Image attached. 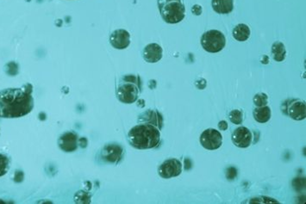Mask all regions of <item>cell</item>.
Returning a JSON list of instances; mask_svg holds the SVG:
<instances>
[{
  "label": "cell",
  "mask_w": 306,
  "mask_h": 204,
  "mask_svg": "<svg viewBox=\"0 0 306 204\" xmlns=\"http://www.w3.org/2000/svg\"><path fill=\"white\" fill-rule=\"evenodd\" d=\"M34 99L31 94L22 88H7L0 90V118H19L31 112Z\"/></svg>",
  "instance_id": "obj_1"
},
{
  "label": "cell",
  "mask_w": 306,
  "mask_h": 204,
  "mask_svg": "<svg viewBox=\"0 0 306 204\" xmlns=\"http://www.w3.org/2000/svg\"><path fill=\"white\" fill-rule=\"evenodd\" d=\"M128 141L136 149L155 148L161 142V129L151 124L140 123L129 130Z\"/></svg>",
  "instance_id": "obj_2"
},
{
  "label": "cell",
  "mask_w": 306,
  "mask_h": 204,
  "mask_svg": "<svg viewBox=\"0 0 306 204\" xmlns=\"http://www.w3.org/2000/svg\"><path fill=\"white\" fill-rule=\"evenodd\" d=\"M141 92V78L136 75H125L118 82L116 94L120 102L129 105L138 99Z\"/></svg>",
  "instance_id": "obj_3"
},
{
  "label": "cell",
  "mask_w": 306,
  "mask_h": 204,
  "mask_svg": "<svg viewBox=\"0 0 306 204\" xmlns=\"http://www.w3.org/2000/svg\"><path fill=\"white\" fill-rule=\"evenodd\" d=\"M157 3L162 19L166 23L178 24L185 18L186 8L181 0H158Z\"/></svg>",
  "instance_id": "obj_4"
},
{
  "label": "cell",
  "mask_w": 306,
  "mask_h": 204,
  "mask_svg": "<svg viewBox=\"0 0 306 204\" xmlns=\"http://www.w3.org/2000/svg\"><path fill=\"white\" fill-rule=\"evenodd\" d=\"M226 44L224 35L219 30H209L203 34L201 45L205 51L209 53H218L222 51Z\"/></svg>",
  "instance_id": "obj_5"
},
{
  "label": "cell",
  "mask_w": 306,
  "mask_h": 204,
  "mask_svg": "<svg viewBox=\"0 0 306 204\" xmlns=\"http://www.w3.org/2000/svg\"><path fill=\"white\" fill-rule=\"evenodd\" d=\"M200 143L207 150H216L222 146V135L216 129H206L200 135Z\"/></svg>",
  "instance_id": "obj_6"
},
{
  "label": "cell",
  "mask_w": 306,
  "mask_h": 204,
  "mask_svg": "<svg viewBox=\"0 0 306 204\" xmlns=\"http://www.w3.org/2000/svg\"><path fill=\"white\" fill-rule=\"evenodd\" d=\"M182 172V164L179 159H169L162 163L158 169V173L162 178L168 179L178 177Z\"/></svg>",
  "instance_id": "obj_7"
},
{
  "label": "cell",
  "mask_w": 306,
  "mask_h": 204,
  "mask_svg": "<svg viewBox=\"0 0 306 204\" xmlns=\"http://www.w3.org/2000/svg\"><path fill=\"white\" fill-rule=\"evenodd\" d=\"M123 153L124 150L122 146L112 143V144L105 145V147H103L100 156L105 162L117 164L120 162L121 159H123Z\"/></svg>",
  "instance_id": "obj_8"
},
{
  "label": "cell",
  "mask_w": 306,
  "mask_h": 204,
  "mask_svg": "<svg viewBox=\"0 0 306 204\" xmlns=\"http://www.w3.org/2000/svg\"><path fill=\"white\" fill-rule=\"evenodd\" d=\"M252 133L246 127H239L235 129L231 136L233 144L240 148L249 147L252 143Z\"/></svg>",
  "instance_id": "obj_9"
},
{
  "label": "cell",
  "mask_w": 306,
  "mask_h": 204,
  "mask_svg": "<svg viewBox=\"0 0 306 204\" xmlns=\"http://www.w3.org/2000/svg\"><path fill=\"white\" fill-rule=\"evenodd\" d=\"M110 43L113 48L118 50L125 49L130 44V35L125 30H117L110 36Z\"/></svg>",
  "instance_id": "obj_10"
},
{
  "label": "cell",
  "mask_w": 306,
  "mask_h": 204,
  "mask_svg": "<svg viewBox=\"0 0 306 204\" xmlns=\"http://www.w3.org/2000/svg\"><path fill=\"white\" fill-rule=\"evenodd\" d=\"M78 135L72 131L64 133L58 140V146L66 153H72L78 147Z\"/></svg>",
  "instance_id": "obj_11"
},
{
  "label": "cell",
  "mask_w": 306,
  "mask_h": 204,
  "mask_svg": "<svg viewBox=\"0 0 306 204\" xmlns=\"http://www.w3.org/2000/svg\"><path fill=\"white\" fill-rule=\"evenodd\" d=\"M287 115L291 119L295 121H301L305 119L306 106L305 103L300 100H291L287 104Z\"/></svg>",
  "instance_id": "obj_12"
},
{
  "label": "cell",
  "mask_w": 306,
  "mask_h": 204,
  "mask_svg": "<svg viewBox=\"0 0 306 204\" xmlns=\"http://www.w3.org/2000/svg\"><path fill=\"white\" fill-rule=\"evenodd\" d=\"M163 50L159 44L150 43L145 47L142 51V57L147 63H156L162 60Z\"/></svg>",
  "instance_id": "obj_13"
},
{
  "label": "cell",
  "mask_w": 306,
  "mask_h": 204,
  "mask_svg": "<svg viewBox=\"0 0 306 204\" xmlns=\"http://www.w3.org/2000/svg\"><path fill=\"white\" fill-rule=\"evenodd\" d=\"M138 123L151 124L162 130L163 126V117L158 111L148 110L139 116Z\"/></svg>",
  "instance_id": "obj_14"
},
{
  "label": "cell",
  "mask_w": 306,
  "mask_h": 204,
  "mask_svg": "<svg viewBox=\"0 0 306 204\" xmlns=\"http://www.w3.org/2000/svg\"><path fill=\"white\" fill-rule=\"evenodd\" d=\"M211 6L218 14H228L234 9V0H212Z\"/></svg>",
  "instance_id": "obj_15"
},
{
  "label": "cell",
  "mask_w": 306,
  "mask_h": 204,
  "mask_svg": "<svg viewBox=\"0 0 306 204\" xmlns=\"http://www.w3.org/2000/svg\"><path fill=\"white\" fill-rule=\"evenodd\" d=\"M254 118L256 122L260 123H266L271 119V109L267 106H261V107H257L255 109V111L253 112Z\"/></svg>",
  "instance_id": "obj_16"
},
{
  "label": "cell",
  "mask_w": 306,
  "mask_h": 204,
  "mask_svg": "<svg viewBox=\"0 0 306 204\" xmlns=\"http://www.w3.org/2000/svg\"><path fill=\"white\" fill-rule=\"evenodd\" d=\"M233 36L238 42H245L250 36V29L246 24H238L233 30Z\"/></svg>",
  "instance_id": "obj_17"
},
{
  "label": "cell",
  "mask_w": 306,
  "mask_h": 204,
  "mask_svg": "<svg viewBox=\"0 0 306 204\" xmlns=\"http://www.w3.org/2000/svg\"><path fill=\"white\" fill-rule=\"evenodd\" d=\"M271 53H272V57H273V60L277 62H281L285 60V56H286L285 45L283 44L282 42H276L273 43Z\"/></svg>",
  "instance_id": "obj_18"
},
{
  "label": "cell",
  "mask_w": 306,
  "mask_h": 204,
  "mask_svg": "<svg viewBox=\"0 0 306 204\" xmlns=\"http://www.w3.org/2000/svg\"><path fill=\"white\" fill-rule=\"evenodd\" d=\"M10 159L9 157L0 153V177H3L4 175H6L10 169Z\"/></svg>",
  "instance_id": "obj_19"
},
{
  "label": "cell",
  "mask_w": 306,
  "mask_h": 204,
  "mask_svg": "<svg viewBox=\"0 0 306 204\" xmlns=\"http://www.w3.org/2000/svg\"><path fill=\"white\" fill-rule=\"evenodd\" d=\"M228 119L231 121V123L239 125L242 124L243 122V112L238 110H234V111H231L228 114Z\"/></svg>",
  "instance_id": "obj_20"
},
{
  "label": "cell",
  "mask_w": 306,
  "mask_h": 204,
  "mask_svg": "<svg viewBox=\"0 0 306 204\" xmlns=\"http://www.w3.org/2000/svg\"><path fill=\"white\" fill-rule=\"evenodd\" d=\"M267 103H268V96H267V94L258 93L254 96V104L257 107H261V106L267 105Z\"/></svg>",
  "instance_id": "obj_21"
},
{
  "label": "cell",
  "mask_w": 306,
  "mask_h": 204,
  "mask_svg": "<svg viewBox=\"0 0 306 204\" xmlns=\"http://www.w3.org/2000/svg\"><path fill=\"white\" fill-rule=\"evenodd\" d=\"M5 71H6L7 74H9L10 76H15L18 74V64L14 62V61H11L10 63L7 64L5 66Z\"/></svg>",
  "instance_id": "obj_22"
},
{
  "label": "cell",
  "mask_w": 306,
  "mask_h": 204,
  "mask_svg": "<svg viewBox=\"0 0 306 204\" xmlns=\"http://www.w3.org/2000/svg\"><path fill=\"white\" fill-rule=\"evenodd\" d=\"M82 199H84V202L91 201V196L88 193L84 192V191H79L77 195H75V201L82 202Z\"/></svg>",
  "instance_id": "obj_23"
},
{
  "label": "cell",
  "mask_w": 306,
  "mask_h": 204,
  "mask_svg": "<svg viewBox=\"0 0 306 204\" xmlns=\"http://www.w3.org/2000/svg\"><path fill=\"white\" fill-rule=\"evenodd\" d=\"M237 169L234 168V167H230V168L227 170V177H228V179H234L235 177H237Z\"/></svg>",
  "instance_id": "obj_24"
},
{
  "label": "cell",
  "mask_w": 306,
  "mask_h": 204,
  "mask_svg": "<svg viewBox=\"0 0 306 204\" xmlns=\"http://www.w3.org/2000/svg\"><path fill=\"white\" fill-rule=\"evenodd\" d=\"M22 90H24V91H26V92H28V93L31 94V92H32V90H33V87H32V85H31V84H26L22 86Z\"/></svg>",
  "instance_id": "obj_25"
},
{
  "label": "cell",
  "mask_w": 306,
  "mask_h": 204,
  "mask_svg": "<svg viewBox=\"0 0 306 204\" xmlns=\"http://www.w3.org/2000/svg\"><path fill=\"white\" fill-rule=\"evenodd\" d=\"M192 12L195 14V15H200V14L202 13L201 6H194L193 7H192Z\"/></svg>",
  "instance_id": "obj_26"
},
{
  "label": "cell",
  "mask_w": 306,
  "mask_h": 204,
  "mask_svg": "<svg viewBox=\"0 0 306 204\" xmlns=\"http://www.w3.org/2000/svg\"><path fill=\"white\" fill-rule=\"evenodd\" d=\"M218 128L222 131H224L226 129H228V123H226L225 121H221L219 123H218Z\"/></svg>",
  "instance_id": "obj_27"
}]
</instances>
